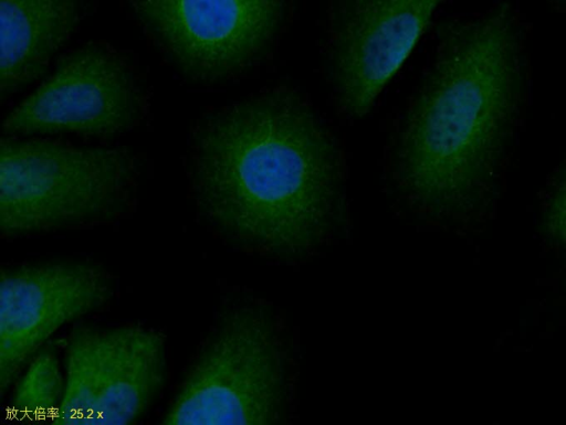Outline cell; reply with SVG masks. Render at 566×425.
Listing matches in <instances>:
<instances>
[{
  "label": "cell",
  "mask_w": 566,
  "mask_h": 425,
  "mask_svg": "<svg viewBox=\"0 0 566 425\" xmlns=\"http://www.w3.org/2000/svg\"><path fill=\"white\" fill-rule=\"evenodd\" d=\"M543 223L551 238L566 245V170L552 192Z\"/></svg>",
  "instance_id": "12"
},
{
  "label": "cell",
  "mask_w": 566,
  "mask_h": 425,
  "mask_svg": "<svg viewBox=\"0 0 566 425\" xmlns=\"http://www.w3.org/2000/svg\"><path fill=\"white\" fill-rule=\"evenodd\" d=\"M161 56L186 79L212 85L252 65L275 36L286 0H127Z\"/></svg>",
  "instance_id": "5"
},
{
  "label": "cell",
  "mask_w": 566,
  "mask_h": 425,
  "mask_svg": "<svg viewBox=\"0 0 566 425\" xmlns=\"http://www.w3.org/2000/svg\"><path fill=\"white\" fill-rule=\"evenodd\" d=\"M440 0H331L328 57L342 110L361 117L399 71Z\"/></svg>",
  "instance_id": "8"
},
{
  "label": "cell",
  "mask_w": 566,
  "mask_h": 425,
  "mask_svg": "<svg viewBox=\"0 0 566 425\" xmlns=\"http://www.w3.org/2000/svg\"><path fill=\"white\" fill-rule=\"evenodd\" d=\"M188 161L201 213L250 246L304 254L329 236L339 217L338 147L293 91L266 92L202 117Z\"/></svg>",
  "instance_id": "1"
},
{
  "label": "cell",
  "mask_w": 566,
  "mask_h": 425,
  "mask_svg": "<svg viewBox=\"0 0 566 425\" xmlns=\"http://www.w3.org/2000/svg\"><path fill=\"white\" fill-rule=\"evenodd\" d=\"M111 294L106 274L81 263L2 269L0 278V393L25 361L64 323L102 306Z\"/></svg>",
  "instance_id": "9"
},
{
  "label": "cell",
  "mask_w": 566,
  "mask_h": 425,
  "mask_svg": "<svg viewBox=\"0 0 566 425\" xmlns=\"http://www.w3.org/2000/svg\"><path fill=\"white\" fill-rule=\"evenodd\" d=\"M165 372L164 336L143 326L75 330L55 424H130L149 407Z\"/></svg>",
  "instance_id": "7"
},
{
  "label": "cell",
  "mask_w": 566,
  "mask_h": 425,
  "mask_svg": "<svg viewBox=\"0 0 566 425\" xmlns=\"http://www.w3.org/2000/svg\"><path fill=\"white\" fill-rule=\"evenodd\" d=\"M84 0H0V98L39 79L71 38Z\"/></svg>",
  "instance_id": "10"
},
{
  "label": "cell",
  "mask_w": 566,
  "mask_h": 425,
  "mask_svg": "<svg viewBox=\"0 0 566 425\" xmlns=\"http://www.w3.org/2000/svg\"><path fill=\"white\" fill-rule=\"evenodd\" d=\"M282 352L260 310L228 316L167 411L165 424H271L282 413Z\"/></svg>",
  "instance_id": "4"
},
{
  "label": "cell",
  "mask_w": 566,
  "mask_h": 425,
  "mask_svg": "<svg viewBox=\"0 0 566 425\" xmlns=\"http://www.w3.org/2000/svg\"><path fill=\"white\" fill-rule=\"evenodd\" d=\"M522 73L507 3L446 29L394 151L396 180L412 205L446 216L482 198L513 136Z\"/></svg>",
  "instance_id": "2"
},
{
  "label": "cell",
  "mask_w": 566,
  "mask_h": 425,
  "mask_svg": "<svg viewBox=\"0 0 566 425\" xmlns=\"http://www.w3.org/2000/svg\"><path fill=\"white\" fill-rule=\"evenodd\" d=\"M134 157L123 147L0 140V232L15 236L112 220L130 206Z\"/></svg>",
  "instance_id": "3"
},
{
  "label": "cell",
  "mask_w": 566,
  "mask_h": 425,
  "mask_svg": "<svg viewBox=\"0 0 566 425\" xmlns=\"http://www.w3.org/2000/svg\"><path fill=\"white\" fill-rule=\"evenodd\" d=\"M63 390L64 381L55 354L42 350L32 359L17 384L10 412L21 421L51 418L55 423Z\"/></svg>",
  "instance_id": "11"
},
{
  "label": "cell",
  "mask_w": 566,
  "mask_h": 425,
  "mask_svg": "<svg viewBox=\"0 0 566 425\" xmlns=\"http://www.w3.org/2000/svg\"><path fill=\"white\" fill-rule=\"evenodd\" d=\"M146 96L126 59L103 42L61 56L50 76L4 118L6 135L124 134L139 124Z\"/></svg>",
  "instance_id": "6"
},
{
  "label": "cell",
  "mask_w": 566,
  "mask_h": 425,
  "mask_svg": "<svg viewBox=\"0 0 566 425\" xmlns=\"http://www.w3.org/2000/svg\"><path fill=\"white\" fill-rule=\"evenodd\" d=\"M551 3L558 4V6H566V0H546Z\"/></svg>",
  "instance_id": "13"
}]
</instances>
